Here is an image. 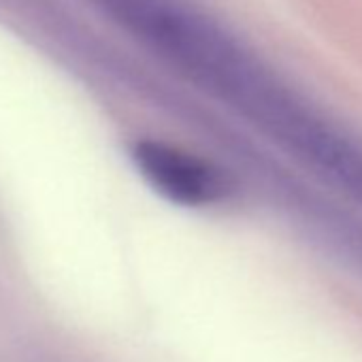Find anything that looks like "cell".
I'll return each mask as SVG.
<instances>
[{
	"label": "cell",
	"instance_id": "6da1fadb",
	"mask_svg": "<svg viewBox=\"0 0 362 362\" xmlns=\"http://www.w3.org/2000/svg\"><path fill=\"white\" fill-rule=\"evenodd\" d=\"M132 162L151 190L181 207H211L230 194L228 177L214 162L166 141H136Z\"/></svg>",
	"mask_w": 362,
	"mask_h": 362
}]
</instances>
